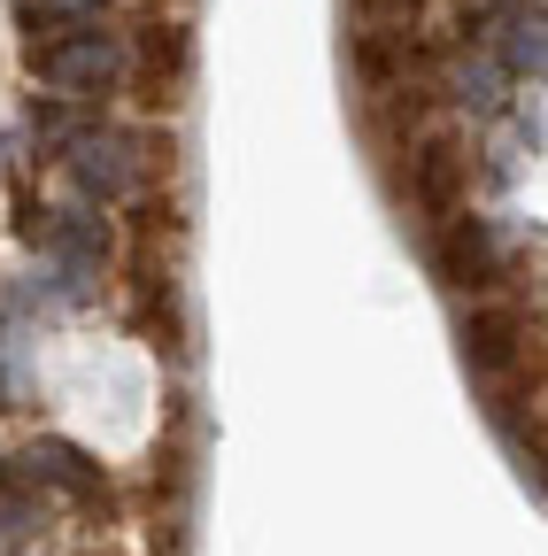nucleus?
Segmentation results:
<instances>
[{
  "instance_id": "f257e3e1",
  "label": "nucleus",
  "mask_w": 548,
  "mask_h": 556,
  "mask_svg": "<svg viewBox=\"0 0 548 556\" xmlns=\"http://www.w3.org/2000/svg\"><path fill=\"white\" fill-rule=\"evenodd\" d=\"M31 70H39L54 93L93 101V93H109V86L124 78V39H116V31H101V24H71L62 39L31 47Z\"/></svg>"
},
{
  "instance_id": "f03ea898",
  "label": "nucleus",
  "mask_w": 548,
  "mask_h": 556,
  "mask_svg": "<svg viewBox=\"0 0 548 556\" xmlns=\"http://www.w3.org/2000/svg\"><path fill=\"white\" fill-rule=\"evenodd\" d=\"M425 240H433V270L448 278V287L487 294L495 278H502V240L487 232V217H471V208H456V217L425 225Z\"/></svg>"
},
{
  "instance_id": "7ed1b4c3",
  "label": "nucleus",
  "mask_w": 548,
  "mask_h": 556,
  "mask_svg": "<svg viewBox=\"0 0 548 556\" xmlns=\"http://www.w3.org/2000/svg\"><path fill=\"white\" fill-rule=\"evenodd\" d=\"M409 208H418L425 225L471 208V170H463V155L448 139H418V148H409Z\"/></svg>"
},
{
  "instance_id": "20e7f679",
  "label": "nucleus",
  "mask_w": 548,
  "mask_h": 556,
  "mask_svg": "<svg viewBox=\"0 0 548 556\" xmlns=\"http://www.w3.org/2000/svg\"><path fill=\"white\" fill-rule=\"evenodd\" d=\"M24 240L31 248H47L62 270H101V255H109V232L86 217V208H24Z\"/></svg>"
},
{
  "instance_id": "39448f33",
  "label": "nucleus",
  "mask_w": 548,
  "mask_h": 556,
  "mask_svg": "<svg viewBox=\"0 0 548 556\" xmlns=\"http://www.w3.org/2000/svg\"><path fill=\"white\" fill-rule=\"evenodd\" d=\"M71 178H78L86 201H124V193H131V148H124L116 131L93 124L78 148H71Z\"/></svg>"
},
{
  "instance_id": "423d86ee",
  "label": "nucleus",
  "mask_w": 548,
  "mask_h": 556,
  "mask_svg": "<svg viewBox=\"0 0 548 556\" xmlns=\"http://www.w3.org/2000/svg\"><path fill=\"white\" fill-rule=\"evenodd\" d=\"M463 364L479 379H502L525 364V348H518V309H471L463 317Z\"/></svg>"
},
{
  "instance_id": "0eeeda50",
  "label": "nucleus",
  "mask_w": 548,
  "mask_h": 556,
  "mask_svg": "<svg viewBox=\"0 0 548 556\" xmlns=\"http://www.w3.org/2000/svg\"><path fill=\"white\" fill-rule=\"evenodd\" d=\"M24 479H39V486H71V495H101V471L71 448V441H31L24 456Z\"/></svg>"
},
{
  "instance_id": "6e6552de",
  "label": "nucleus",
  "mask_w": 548,
  "mask_h": 556,
  "mask_svg": "<svg viewBox=\"0 0 548 556\" xmlns=\"http://www.w3.org/2000/svg\"><path fill=\"white\" fill-rule=\"evenodd\" d=\"M456 109L495 116V109H502V70H487V62L471 70V62H463V70H456Z\"/></svg>"
},
{
  "instance_id": "1a4fd4ad",
  "label": "nucleus",
  "mask_w": 548,
  "mask_h": 556,
  "mask_svg": "<svg viewBox=\"0 0 548 556\" xmlns=\"http://www.w3.org/2000/svg\"><path fill=\"white\" fill-rule=\"evenodd\" d=\"M148 70H155V86H178L186 78V31L178 24H155L148 31Z\"/></svg>"
},
{
  "instance_id": "9d476101",
  "label": "nucleus",
  "mask_w": 548,
  "mask_h": 556,
  "mask_svg": "<svg viewBox=\"0 0 548 556\" xmlns=\"http://www.w3.org/2000/svg\"><path fill=\"white\" fill-rule=\"evenodd\" d=\"M502 62H510V78H540V16H518V24H510Z\"/></svg>"
},
{
  "instance_id": "9b49d317",
  "label": "nucleus",
  "mask_w": 548,
  "mask_h": 556,
  "mask_svg": "<svg viewBox=\"0 0 548 556\" xmlns=\"http://www.w3.org/2000/svg\"><path fill=\"white\" fill-rule=\"evenodd\" d=\"M24 518H31V510H24V503L9 495V486H0V548H9V541L24 533Z\"/></svg>"
}]
</instances>
